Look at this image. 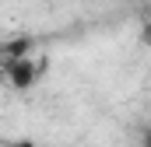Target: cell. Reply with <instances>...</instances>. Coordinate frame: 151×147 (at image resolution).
Listing matches in <instances>:
<instances>
[{
	"label": "cell",
	"mask_w": 151,
	"mask_h": 147,
	"mask_svg": "<svg viewBox=\"0 0 151 147\" xmlns=\"http://www.w3.org/2000/svg\"><path fill=\"white\" fill-rule=\"evenodd\" d=\"M7 81H11L14 88L35 84L39 81V63H32V60H11V63H7Z\"/></svg>",
	"instance_id": "1"
},
{
	"label": "cell",
	"mask_w": 151,
	"mask_h": 147,
	"mask_svg": "<svg viewBox=\"0 0 151 147\" xmlns=\"http://www.w3.org/2000/svg\"><path fill=\"white\" fill-rule=\"evenodd\" d=\"M144 147H151V126L144 130Z\"/></svg>",
	"instance_id": "2"
},
{
	"label": "cell",
	"mask_w": 151,
	"mask_h": 147,
	"mask_svg": "<svg viewBox=\"0 0 151 147\" xmlns=\"http://www.w3.org/2000/svg\"><path fill=\"white\" fill-rule=\"evenodd\" d=\"M11 147H35V144H28V140H18V144H11Z\"/></svg>",
	"instance_id": "3"
},
{
	"label": "cell",
	"mask_w": 151,
	"mask_h": 147,
	"mask_svg": "<svg viewBox=\"0 0 151 147\" xmlns=\"http://www.w3.org/2000/svg\"><path fill=\"white\" fill-rule=\"evenodd\" d=\"M144 35H148V39H151V25H148V32H144Z\"/></svg>",
	"instance_id": "4"
}]
</instances>
